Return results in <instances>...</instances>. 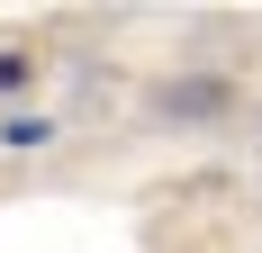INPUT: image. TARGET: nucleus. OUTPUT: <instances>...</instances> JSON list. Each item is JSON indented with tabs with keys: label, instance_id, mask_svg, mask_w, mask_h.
<instances>
[{
	"label": "nucleus",
	"instance_id": "f257e3e1",
	"mask_svg": "<svg viewBox=\"0 0 262 253\" xmlns=\"http://www.w3.org/2000/svg\"><path fill=\"white\" fill-rule=\"evenodd\" d=\"M145 109L172 118V126H208V118L235 109V81H226V73H163L154 91H145Z\"/></svg>",
	"mask_w": 262,
	"mask_h": 253
},
{
	"label": "nucleus",
	"instance_id": "f03ea898",
	"mask_svg": "<svg viewBox=\"0 0 262 253\" xmlns=\"http://www.w3.org/2000/svg\"><path fill=\"white\" fill-rule=\"evenodd\" d=\"M36 91V46H0V100H27Z\"/></svg>",
	"mask_w": 262,
	"mask_h": 253
},
{
	"label": "nucleus",
	"instance_id": "7ed1b4c3",
	"mask_svg": "<svg viewBox=\"0 0 262 253\" xmlns=\"http://www.w3.org/2000/svg\"><path fill=\"white\" fill-rule=\"evenodd\" d=\"M46 136H54V126L36 118V109H27V118H0V145H18V154H27V145H46Z\"/></svg>",
	"mask_w": 262,
	"mask_h": 253
},
{
	"label": "nucleus",
	"instance_id": "20e7f679",
	"mask_svg": "<svg viewBox=\"0 0 262 253\" xmlns=\"http://www.w3.org/2000/svg\"><path fill=\"white\" fill-rule=\"evenodd\" d=\"M253 126H262V109H253Z\"/></svg>",
	"mask_w": 262,
	"mask_h": 253
}]
</instances>
